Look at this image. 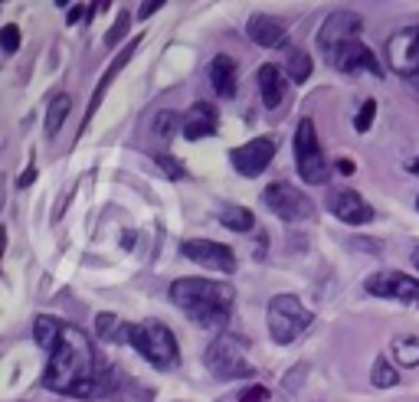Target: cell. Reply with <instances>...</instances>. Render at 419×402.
<instances>
[{"label":"cell","instance_id":"23","mask_svg":"<svg viewBox=\"0 0 419 402\" xmlns=\"http://www.w3.org/2000/svg\"><path fill=\"white\" fill-rule=\"evenodd\" d=\"M220 223H223L226 229H233V232H249L255 226V216L246 206H226L223 216H220Z\"/></svg>","mask_w":419,"mask_h":402},{"label":"cell","instance_id":"30","mask_svg":"<svg viewBox=\"0 0 419 402\" xmlns=\"http://www.w3.org/2000/svg\"><path fill=\"white\" fill-rule=\"evenodd\" d=\"M157 164L164 167L170 177H183V167H177V161H174V157H167V154H157Z\"/></svg>","mask_w":419,"mask_h":402},{"label":"cell","instance_id":"8","mask_svg":"<svg viewBox=\"0 0 419 402\" xmlns=\"http://www.w3.org/2000/svg\"><path fill=\"white\" fill-rule=\"evenodd\" d=\"M387 62L390 69L406 82V89L419 98V27H406V30L390 36Z\"/></svg>","mask_w":419,"mask_h":402},{"label":"cell","instance_id":"6","mask_svg":"<svg viewBox=\"0 0 419 402\" xmlns=\"http://www.w3.org/2000/svg\"><path fill=\"white\" fill-rule=\"evenodd\" d=\"M312 321H314V314L295 295H275L269 301V334L275 343L299 340L301 334L312 327Z\"/></svg>","mask_w":419,"mask_h":402},{"label":"cell","instance_id":"21","mask_svg":"<svg viewBox=\"0 0 419 402\" xmlns=\"http://www.w3.org/2000/svg\"><path fill=\"white\" fill-rule=\"evenodd\" d=\"M60 334H62V321L49 317V314H40V317L33 321V337H36V343H40L43 350H53L56 340H60Z\"/></svg>","mask_w":419,"mask_h":402},{"label":"cell","instance_id":"36","mask_svg":"<svg viewBox=\"0 0 419 402\" xmlns=\"http://www.w3.org/2000/svg\"><path fill=\"white\" fill-rule=\"evenodd\" d=\"M406 170H409V174H419V157H416V161H413L409 167H406Z\"/></svg>","mask_w":419,"mask_h":402},{"label":"cell","instance_id":"26","mask_svg":"<svg viewBox=\"0 0 419 402\" xmlns=\"http://www.w3.org/2000/svg\"><path fill=\"white\" fill-rule=\"evenodd\" d=\"M374 118H377V102H374V98H367V102L360 105L357 118H354V128H357L360 134H364V131H370V124H374Z\"/></svg>","mask_w":419,"mask_h":402},{"label":"cell","instance_id":"37","mask_svg":"<svg viewBox=\"0 0 419 402\" xmlns=\"http://www.w3.org/2000/svg\"><path fill=\"white\" fill-rule=\"evenodd\" d=\"M413 265L419 268V249H413Z\"/></svg>","mask_w":419,"mask_h":402},{"label":"cell","instance_id":"19","mask_svg":"<svg viewBox=\"0 0 419 402\" xmlns=\"http://www.w3.org/2000/svg\"><path fill=\"white\" fill-rule=\"evenodd\" d=\"M390 353H393V360H396L400 366H406V370L419 366V337H409V334H403V337H393V343H390Z\"/></svg>","mask_w":419,"mask_h":402},{"label":"cell","instance_id":"18","mask_svg":"<svg viewBox=\"0 0 419 402\" xmlns=\"http://www.w3.org/2000/svg\"><path fill=\"white\" fill-rule=\"evenodd\" d=\"M255 82H259V95H262V105L266 108H279L285 102V92H288V82L279 66L266 62L259 72H255Z\"/></svg>","mask_w":419,"mask_h":402},{"label":"cell","instance_id":"7","mask_svg":"<svg viewBox=\"0 0 419 402\" xmlns=\"http://www.w3.org/2000/svg\"><path fill=\"white\" fill-rule=\"evenodd\" d=\"M295 164H299V174L305 183H328L331 167L325 161V150L318 144V131H314L312 118H301L299 128H295Z\"/></svg>","mask_w":419,"mask_h":402},{"label":"cell","instance_id":"14","mask_svg":"<svg viewBox=\"0 0 419 402\" xmlns=\"http://www.w3.org/2000/svg\"><path fill=\"white\" fill-rule=\"evenodd\" d=\"M220 124V111L207 102H194L183 115H180V134L187 141H200V137H210Z\"/></svg>","mask_w":419,"mask_h":402},{"label":"cell","instance_id":"20","mask_svg":"<svg viewBox=\"0 0 419 402\" xmlns=\"http://www.w3.org/2000/svg\"><path fill=\"white\" fill-rule=\"evenodd\" d=\"M95 334L108 343H128V324L115 314H99L95 317Z\"/></svg>","mask_w":419,"mask_h":402},{"label":"cell","instance_id":"31","mask_svg":"<svg viewBox=\"0 0 419 402\" xmlns=\"http://www.w3.org/2000/svg\"><path fill=\"white\" fill-rule=\"evenodd\" d=\"M89 7H95V3H75V10H69V23L86 20V16H89Z\"/></svg>","mask_w":419,"mask_h":402},{"label":"cell","instance_id":"3","mask_svg":"<svg viewBox=\"0 0 419 402\" xmlns=\"http://www.w3.org/2000/svg\"><path fill=\"white\" fill-rule=\"evenodd\" d=\"M170 301L200 327H223L236 308V288L213 278H177Z\"/></svg>","mask_w":419,"mask_h":402},{"label":"cell","instance_id":"29","mask_svg":"<svg viewBox=\"0 0 419 402\" xmlns=\"http://www.w3.org/2000/svg\"><path fill=\"white\" fill-rule=\"evenodd\" d=\"M236 402H269V389L266 386H249Z\"/></svg>","mask_w":419,"mask_h":402},{"label":"cell","instance_id":"9","mask_svg":"<svg viewBox=\"0 0 419 402\" xmlns=\"http://www.w3.org/2000/svg\"><path fill=\"white\" fill-rule=\"evenodd\" d=\"M262 200H266V206H269L279 219H285V223H305V219L314 216L312 196L305 193V190H299L295 183H288V180L269 183L266 193H262Z\"/></svg>","mask_w":419,"mask_h":402},{"label":"cell","instance_id":"28","mask_svg":"<svg viewBox=\"0 0 419 402\" xmlns=\"http://www.w3.org/2000/svg\"><path fill=\"white\" fill-rule=\"evenodd\" d=\"M0 40H3V53H7V56H14L16 46H20V30H16L14 23H7V27L0 30Z\"/></svg>","mask_w":419,"mask_h":402},{"label":"cell","instance_id":"33","mask_svg":"<svg viewBox=\"0 0 419 402\" xmlns=\"http://www.w3.org/2000/svg\"><path fill=\"white\" fill-rule=\"evenodd\" d=\"M161 7H164L161 0H148V3H141V10H138V16H151L154 10H161Z\"/></svg>","mask_w":419,"mask_h":402},{"label":"cell","instance_id":"1","mask_svg":"<svg viewBox=\"0 0 419 402\" xmlns=\"http://www.w3.org/2000/svg\"><path fill=\"white\" fill-rule=\"evenodd\" d=\"M43 386L60 392V396H73V399H89V396H95L102 389L99 353H95L86 330L62 324L60 340L49 350Z\"/></svg>","mask_w":419,"mask_h":402},{"label":"cell","instance_id":"17","mask_svg":"<svg viewBox=\"0 0 419 402\" xmlns=\"http://www.w3.org/2000/svg\"><path fill=\"white\" fill-rule=\"evenodd\" d=\"M210 82H213V89L220 98H233L236 89H240V69H236V59L233 56H213L210 59Z\"/></svg>","mask_w":419,"mask_h":402},{"label":"cell","instance_id":"27","mask_svg":"<svg viewBox=\"0 0 419 402\" xmlns=\"http://www.w3.org/2000/svg\"><path fill=\"white\" fill-rule=\"evenodd\" d=\"M174 128H180V118L174 115V111H161L157 115V121H154V131H157V137H170V131Z\"/></svg>","mask_w":419,"mask_h":402},{"label":"cell","instance_id":"38","mask_svg":"<svg viewBox=\"0 0 419 402\" xmlns=\"http://www.w3.org/2000/svg\"><path fill=\"white\" fill-rule=\"evenodd\" d=\"M416 206H419V196H416Z\"/></svg>","mask_w":419,"mask_h":402},{"label":"cell","instance_id":"10","mask_svg":"<svg viewBox=\"0 0 419 402\" xmlns=\"http://www.w3.org/2000/svg\"><path fill=\"white\" fill-rule=\"evenodd\" d=\"M364 288L377 295V298H393V301H406V304H419V278H409L403 271H393V268H383V271H374Z\"/></svg>","mask_w":419,"mask_h":402},{"label":"cell","instance_id":"12","mask_svg":"<svg viewBox=\"0 0 419 402\" xmlns=\"http://www.w3.org/2000/svg\"><path fill=\"white\" fill-rule=\"evenodd\" d=\"M272 157H275V141L272 137H253V141L229 150V164L242 177H259L272 164Z\"/></svg>","mask_w":419,"mask_h":402},{"label":"cell","instance_id":"22","mask_svg":"<svg viewBox=\"0 0 419 402\" xmlns=\"http://www.w3.org/2000/svg\"><path fill=\"white\" fill-rule=\"evenodd\" d=\"M69 108H73V98H69V95H56V98L49 102V111H46V134H49V137L62 128Z\"/></svg>","mask_w":419,"mask_h":402},{"label":"cell","instance_id":"16","mask_svg":"<svg viewBox=\"0 0 419 402\" xmlns=\"http://www.w3.org/2000/svg\"><path fill=\"white\" fill-rule=\"evenodd\" d=\"M246 33H249V40H253V43L266 46V49L285 46V40H288L285 23H282V20H275V16H269V14L249 16V27H246Z\"/></svg>","mask_w":419,"mask_h":402},{"label":"cell","instance_id":"2","mask_svg":"<svg viewBox=\"0 0 419 402\" xmlns=\"http://www.w3.org/2000/svg\"><path fill=\"white\" fill-rule=\"evenodd\" d=\"M360 33H364V16L354 10H338L325 20V27L318 33V49L331 69H338V72L364 69L370 75H383V66L374 59L370 46L360 43Z\"/></svg>","mask_w":419,"mask_h":402},{"label":"cell","instance_id":"11","mask_svg":"<svg viewBox=\"0 0 419 402\" xmlns=\"http://www.w3.org/2000/svg\"><path fill=\"white\" fill-rule=\"evenodd\" d=\"M180 255L183 258H190L196 265L203 268H216V271H236V252L223 245V242H210V239H187V242H180Z\"/></svg>","mask_w":419,"mask_h":402},{"label":"cell","instance_id":"34","mask_svg":"<svg viewBox=\"0 0 419 402\" xmlns=\"http://www.w3.org/2000/svg\"><path fill=\"white\" fill-rule=\"evenodd\" d=\"M338 170H341V174H354V161H351V157H341V161H338Z\"/></svg>","mask_w":419,"mask_h":402},{"label":"cell","instance_id":"35","mask_svg":"<svg viewBox=\"0 0 419 402\" xmlns=\"http://www.w3.org/2000/svg\"><path fill=\"white\" fill-rule=\"evenodd\" d=\"M33 177H36V170H27L23 177L16 180V187H27V183H33Z\"/></svg>","mask_w":419,"mask_h":402},{"label":"cell","instance_id":"24","mask_svg":"<svg viewBox=\"0 0 419 402\" xmlns=\"http://www.w3.org/2000/svg\"><path fill=\"white\" fill-rule=\"evenodd\" d=\"M285 69H288V79H292V82H305V79L312 75V56H308L305 49H288Z\"/></svg>","mask_w":419,"mask_h":402},{"label":"cell","instance_id":"4","mask_svg":"<svg viewBox=\"0 0 419 402\" xmlns=\"http://www.w3.org/2000/svg\"><path fill=\"white\" fill-rule=\"evenodd\" d=\"M128 343L141 357L148 360L154 370H174L180 363V347L174 330L161 321H138L128 324Z\"/></svg>","mask_w":419,"mask_h":402},{"label":"cell","instance_id":"15","mask_svg":"<svg viewBox=\"0 0 419 402\" xmlns=\"http://www.w3.org/2000/svg\"><path fill=\"white\" fill-rule=\"evenodd\" d=\"M138 43H141V36H135L131 43H125V46H121V53H118V56H115V59H112V66H108V69H105V75H102V79H99V85H95V92H92L89 111H86V121H82V131H86V124H89V121H92V115L99 111V105H102L105 92L112 89V82H115V75H118L121 69H125V62H128V59H131V56H135Z\"/></svg>","mask_w":419,"mask_h":402},{"label":"cell","instance_id":"13","mask_svg":"<svg viewBox=\"0 0 419 402\" xmlns=\"http://www.w3.org/2000/svg\"><path fill=\"white\" fill-rule=\"evenodd\" d=\"M325 206L347 226H360V223H370V219H374L370 203H367L357 190H331V193L325 196Z\"/></svg>","mask_w":419,"mask_h":402},{"label":"cell","instance_id":"5","mask_svg":"<svg viewBox=\"0 0 419 402\" xmlns=\"http://www.w3.org/2000/svg\"><path fill=\"white\" fill-rule=\"evenodd\" d=\"M203 363H207V370L216 376V379H249L255 373V366L249 363L246 357V340L240 337H233V334H220V337H213L207 347V353H203Z\"/></svg>","mask_w":419,"mask_h":402},{"label":"cell","instance_id":"25","mask_svg":"<svg viewBox=\"0 0 419 402\" xmlns=\"http://www.w3.org/2000/svg\"><path fill=\"white\" fill-rule=\"evenodd\" d=\"M370 383H374L377 389H390V386H396V383H400V373L390 366L387 357H377L374 373H370Z\"/></svg>","mask_w":419,"mask_h":402},{"label":"cell","instance_id":"32","mask_svg":"<svg viewBox=\"0 0 419 402\" xmlns=\"http://www.w3.org/2000/svg\"><path fill=\"white\" fill-rule=\"evenodd\" d=\"M125 27H128V14L118 16V23L112 27V33H108V43H115V40H121V33H125Z\"/></svg>","mask_w":419,"mask_h":402}]
</instances>
